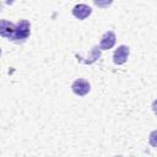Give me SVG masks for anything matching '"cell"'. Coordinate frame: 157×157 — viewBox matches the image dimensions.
<instances>
[{
  "label": "cell",
  "instance_id": "cell-6",
  "mask_svg": "<svg viewBox=\"0 0 157 157\" xmlns=\"http://www.w3.org/2000/svg\"><path fill=\"white\" fill-rule=\"evenodd\" d=\"M91 12H92V9L86 4H77L72 9V15L78 20H85L91 15Z\"/></svg>",
  "mask_w": 157,
  "mask_h": 157
},
{
  "label": "cell",
  "instance_id": "cell-5",
  "mask_svg": "<svg viewBox=\"0 0 157 157\" xmlns=\"http://www.w3.org/2000/svg\"><path fill=\"white\" fill-rule=\"evenodd\" d=\"M15 29H16V25H13L12 22L6 21V20H0V36L1 37L12 39V37L15 34Z\"/></svg>",
  "mask_w": 157,
  "mask_h": 157
},
{
  "label": "cell",
  "instance_id": "cell-7",
  "mask_svg": "<svg viewBox=\"0 0 157 157\" xmlns=\"http://www.w3.org/2000/svg\"><path fill=\"white\" fill-rule=\"evenodd\" d=\"M0 55H1V49H0Z\"/></svg>",
  "mask_w": 157,
  "mask_h": 157
},
{
  "label": "cell",
  "instance_id": "cell-4",
  "mask_svg": "<svg viewBox=\"0 0 157 157\" xmlns=\"http://www.w3.org/2000/svg\"><path fill=\"white\" fill-rule=\"evenodd\" d=\"M117 42V37H115V33L113 31H108L105 32L102 38H101V43H99V49L101 50H108L110 49Z\"/></svg>",
  "mask_w": 157,
  "mask_h": 157
},
{
  "label": "cell",
  "instance_id": "cell-1",
  "mask_svg": "<svg viewBox=\"0 0 157 157\" xmlns=\"http://www.w3.org/2000/svg\"><path fill=\"white\" fill-rule=\"evenodd\" d=\"M31 33V26L29 22L26 20H21L17 25H16V29H15V34L12 37L11 40L15 42H20V40H25L26 38H28Z\"/></svg>",
  "mask_w": 157,
  "mask_h": 157
},
{
  "label": "cell",
  "instance_id": "cell-9",
  "mask_svg": "<svg viewBox=\"0 0 157 157\" xmlns=\"http://www.w3.org/2000/svg\"><path fill=\"white\" fill-rule=\"evenodd\" d=\"M0 7H1V4H0Z\"/></svg>",
  "mask_w": 157,
  "mask_h": 157
},
{
  "label": "cell",
  "instance_id": "cell-3",
  "mask_svg": "<svg viewBox=\"0 0 157 157\" xmlns=\"http://www.w3.org/2000/svg\"><path fill=\"white\" fill-rule=\"evenodd\" d=\"M129 53H130L129 47H126V45H119L115 49L114 54H113V61H114V64H117V65L124 64L128 60Z\"/></svg>",
  "mask_w": 157,
  "mask_h": 157
},
{
  "label": "cell",
  "instance_id": "cell-8",
  "mask_svg": "<svg viewBox=\"0 0 157 157\" xmlns=\"http://www.w3.org/2000/svg\"><path fill=\"white\" fill-rule=\"evenodd\" d=\"M115 157H121V156H115Z\"/></svg>",
  "mask_w": 157,
  "mask_h": 157
},
{
  "label": "cell",
  "instance_id": "cell-2",
  "mask_svg": "<svg viewBox=\"0 0 157 157\" xmlns=\"http://www.w3.org/2000/svg\"><path fill=\"white\" fill-rule=\"evenodd\" d=\"M71 88H72V92L77 96H86L91 90V85L88 83V81L83 78H77L71 85Z\"/></svg>",
  "mask_w": 157,
  "mask_h": 157
}]
</instances>
